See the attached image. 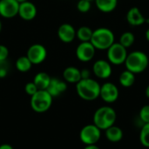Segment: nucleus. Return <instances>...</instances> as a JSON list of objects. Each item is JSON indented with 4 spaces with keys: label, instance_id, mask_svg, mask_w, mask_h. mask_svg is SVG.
<instances>
[{
    "label": "nucleus",
    "instance_id": "nucleus-20",
    "mask_svg": "<svg viewBox=\"0 0 149 149\" xmlns=\"http://www.w3.org/2000/svg\"><path fill=\"white\" fill-rule=\"evenodd\" d=\"M96 7L104 13H110L113 11L117 5L118 0H94Z\"/></svg>",
    "mask_w": 149,
    "mask_h": 149
},
{
    "label": "nucleus",
    "instance_id": "nucleus-9",
    "mask_svg": "<svg viewBox=\"0 0 149 149\" xmlns=\"http://www.w3.org/2000/svg\"><path fill=\"white\" fill-rule=\"evenodd\" d=\"M120 95L118 87L112 82H107L100 86V97L107 104L114 103Z\"/></svg>",
    "mask_w": 149,
    "mask_h": 149
},
{
    "label": "nucleus",
    "instance_id": "nucleus-18",
    "mask_svg": "<svg viewBox=\"0 0 149 149\" xmlns=\"http://www.w3.org/2000/svg\"><path fill=\"white\" fill-rule=\"evenodd\" d=\"M105 134H106V138L113 142V143H116L119 142L122 140L123 138V131L120 127L113 125L110 127H108L107 129L105 130Z\"/></svg>",
    "mask_w": 149,
    "mask_h": 149
},
{
    "label": "nucleus",
    "instance_id": "nucleus-34",
    "mask_svg": "<svg viewBox=\"0 0 149 149\" xmlns=\"http://www.w3.org/2000/svg\"><path fill=\"white\" fill-rule=\"evenodd\" d=\"M145 36H146V39L148 40L149 42V28L147 30V31H146V34H145Z\"/></svg>",
    "mask_w": 149,
    "mask_h": 149
},
{
    "label": "nucleus",
    "instance_id": "nucleus-26",
    "mask_svg": "<svg viewBox=\"0 0 149 149\" xmlns=\"http://www.w3.org/2000/svg\"><path fill=\"white\" fill-rule=\"evenodd\" d=\"M139 119L144 123H149V105L142 107L139 113Z\"/></svg>",
    "mask_w": 149,
    "mask_h": 149
},
{
    "label": "nucleus",
    "instance_id": "nucleus-1",
    "mask_svg": "<svg viewBox=\"0 0 149 149\" xmlns=\"http://www.w3.org/2000/svg\"><path fill=\"white\" fill-rule=\"evenodd\" d=\"M100 85L92 78L82 79L76 84L78 95L84 100L92 101L100 97Z\"/></svg>",
    "mask_w": 149,
    "mask_h": 149
},
{
    "label": "nucleus",
    "instance_id": "nucleus-35",
    "mask_svg": "<svg viewBox=\"0 0 149 149\" xmlns=\"http://www.w3.org/2000/svg\"><path fill=\"white\" fill-rule=\"evenodd\" d=\"M145 93H146V96H147V97L149 99V85L147 86V88H146V92H145Z\"/></svg>",
    "mask_w": 149,
    "mask_h": 149
},
{
    "label": "nucleus",
    "instance_id": "nucleus-16",
    "mask_svg": "<svg viewBox=\"0 0 149 149\" xmlns=\"http://www.w3.org/2000/svg\"><path fill=\"white\" fill-rule=\"evenodd\" d=\"M127 23L132 26H141L146 22V18L138 7H132L126 16Z\"/></svg>",
    "mask_w": 149,
    "mask_h": 149
},
{
    "label": "nucleus",
    "instance_id": "nucleus-13",
    "mask_svg": "<svg viewBox=\"0 0 149 149\" xmlns=\"http://www.w3.org/2000/svg\"><path fill=\"white\" fill-rule=\"evenodd\" d=\"M17 15L25 21H31L37 16V7L30 1L21 3H19Z\"/></svg>",
    "mask_w": 149,
    "mask_h": 149
},
{
    "label": "nucleus",
    "instance_id": "nucleus-11",
    "mask_svg": "<svg viewBox=\"0 0 149 149\" xmlns=\"http://www.w3.org/2000/svg\"><path fill=\"white\" fill-rule=\"evenodd\" d=\"M19 3L17 0H0V16L12 18L18 14Z\"/></svg>",
    "mask_w": 149,
    "mask_h": 149
},
{
    "label": "nucleus",
    "instance_id": "nucleus-12",
    "mask_svg": "<svg viewBox=\"0 0 149 149\" xmlns=\"http://www.w3.org/2000/svg\"><path fill=\"white\" fill-rule=\"evenodd\" d=\"M93 72L97 78L100 79H107L111 77L113 70L109 61L99 59L94 62L93 65Z\"/></svg>",
    "mask_w": 149,
    "mask_h": 149
},
{
    "label": "nucleus",
    "instance_id": "nucleus-7",
    "mask_svg": "<svg viewBox=\"0 0 149 149\" xmlns=\"http://www.w3.org/2000/svg\"><path fill=\"white\" fill-rule=\"evenodd\" d=\"M127 51L119 42H114L107 49V58L110 64L115 65H120L125 63L127 57Z\"/></svg>",
    "mask_w": 149,
    "mask_h": 149
},
{
    "label": "nucleus",
    "instance_id": "nucleus-2",
    "mask_svg": "<svg viewBox=\"0 0 149 149\" xmlns=\"http://www.w3.org/2000/svg\"><path fill=\"white\" fill-rule=\"evenodd\" d=\"M117 120V113L115 110L109 107L104 106L98 108L93 114V124L101 131L113 126Z\"/></svg>",
    "mask_w": 149,
    "mask_h": 149
},
{
    "label": "nucleus",
    "instance_id": "nucleus-27",
    "mask_svg": "<svg viewBox=\"0 0 149 149\" xmlns=\"http://www.w3.org/2000/svg\"><path fill=\"white\" fill-rule=\"evenodd\" d=\"M77 9L82 13L88 12L91 9V2L88 0H79L77 3Z\"/></svg>",
    "mask_w": 149,
    "mask_h": 149
},
{
    "label": "nucleus",
    "instance_id": "nucleus-17",
    "mask_svg": "<svg viewBox=\"0 0 149 149\" xmlns=\"http://www.w3.org/2000/svg\"><path fill=\"white\" fill-rule=\"evenodd\" d=\"M63 78L65 82L77 84L81 79L80 70L74 66H68L63 72Z\"/></svg>",
    "mask_w": 149,
    "mask_h": 149
},
{
    "label": "nucleus",
    "instance_id": "nucleus-15",
    "mask_svg": "<svg viewBox=\"0 0 149 149\" xmlns=\"http://www.w3.org/2000/svg\"><path fill=\"white\" fill-rule=\"evenodd\" d=\"M66 89H67V85L65 81H63L57 78H52L46 91L52 95V98H55L64 93L66 91Z\"/></svg>",
    "mask_w": 149,
    "mask_h": 149
},
{
    "label": "nucleus",
    "instance_id": "nucleus-10",
    "mask_svg": "<svg viewBox=\"0 0 149 149\" xmlns=\"http://www.w3.org/2000/svg\"><path fill=\"white\" fill-rule=\"evenodd\" d=\"M96 49L91 42H81L76 48V57L79 61L89 62L95 55Z\"/></svg>",
    "mask_w": 149,
    "mask_h": 149
},
{
    "label": "nucleus",
    "instance_id": "nucleus-38",
    "mask_svg": "<svg viewBox=\"0 0 149 149\" xmlns=\"http://www.w3.org/2000/svg\"><path fill=\"white\" fill-rule=\"evenodd\" d=\"M88 1H90V2H92V1H93V0H88Z\"/></svg>",
    "mask_w": 149,
    "mask_h": 149
},
{
    "label": "nucleus",
    "instance_id": "nucleus-37",
    "mask_svg": "<svg viewBox=\"0 0 149 149\" xmlns=\"http://www.w3.org/2000/svg\"><path fill=\"white\" fill-rule=\"evenodd\" d=\"M1 30H2V23L0 21V31H1Z\"/></svg>",
    "mask_w": 149,
    "mask_h": 149
},
{
    "label": "nucleus",
    "instance_id": "nucleus-31",
    "mask_svg": "<svg viewBox=\"0 0 149 149\" xmlns=\"http://www.w3.org/2000/svg\"><path fill=\"white\" fill-rule=\"evenodd\" d=\"M80 74H81V79L91 78V72L88 69H82L80 71Z\"/></svg>",
    "mask_w": 149,
    "mask_h": 149
},
{
    "label": "nucleus",
    "instance_id": "nucleus-24",
    "mask_svg": "<svg viewBox=\"0 0 149 149\" xmlns=\"http://www.w3.org/2000/svg\"><path fill=\"white\" fill-rule=\"evenodd\" d=\"M134 41H135L134 34L131 31H126V32L121 34L119 43L120 45H122L125 48L127 49L134 45Z\"/></svg>",
    "mask_w": 149,
    "mask_h": 149
},
{
    "label": "nucleus",
    "instance_id": "nucleus-8",
    "mask_svg": "<svg viewBox=\"0 0 149 149\" xmlns=\"http://www.w3.org/2000/svg\"><path fill=\"white\" fill-rule=\"evenodd\" d=\"M26 56L32 65H39L45 60L47 51L44 45L40 44H34L29 47Z\"/></svg>",
    "mask_w": 149,
    "mask_h": 149
},
{
    "label": "nucleus",
    "instance_id": "nucleus-30",
    "mask_svg": "<svg viewBox=\"0 0 149 149\" xmlns=\"http://www.w3.org/2000/svg\"><path fill=\"white\" fill-rule=\"evenodd\" d=\"M7 73H8V67L6 65V60L0 61V79L6 77Z\"/></svg>",
    "mask_w": 149,
    "mask_h": 149
},
{
    "label": "nucleus",
    "instance_id": "nucleus-23",
    "mask_svg": "<svg viewBox=\"0 0 149 149\" xmlns=\"http://www.w3.org/2000/svg\"><path fill=\"white\" fill-rule=\"evenodd\" d=\"M32 66L31 62L27 56H21L16 61V68L20 72H26L31 70Z\"/></svg>",
    "mask_w": 149,
    "mask_h": 149
},
{
    "label": "nucleus",
    "instance_id": "nucleus-22",
    "mask_svg": "<svg viewBox=\"0 0 149 149\" xmlns=\"http://www.w3.org/2000/svg\"><path fill=\"white\" fill-rule=\"evenodd\" d=\"M93 31L88 26H81L76 31V37L81 42H90Z\"/></svg>",
    "mask_w": 149,
    "mask_h": 149
},
{
    "label": "nucleus",
    "instance_id": "nucleus-25",
    "mask_svg": "<svg viewBox=\"0 0 149 149\" xmlns=\"http://www.w3.org/2000/svg\"><path fill=\"white\" fill-rule=\"evenodd\" d=\"M140 142L145 148H149V123L144 124L141 128Z\"/></svg>",
    "mask_w": 149,
    "mask_h": 149
},
{
    "label": "nucleus",
    "instance_id": "nucleus-4",
    "mask_svg": "<svg viewBox=\"0 0 149 149\" xmlns=\"http://www.w3.org/2000/svg\"><path fill=\"white\" fill-rule=\"evenodd\" d=\"M115 40L113 32L107 27H100L93 31L90 42L96 50H107Z\"/></svg>",
    "mask_w": 149,
    "mask_h": 149
},
{
    "label": "nucleus",
    "instance_id": "nucleus-14",
    "mask_svg": "<svg viewBox=\"0 0 149 149\" xmlns=\"http://www.w3.org/2000/svg\"><path fill=\"white\" fill-rule=\"evenodd\" d=\"M58 36L63 43L69 44L76 38V30L70 24H63L58 29Z\"/></svg>",
    "mask_w": 149,
    "mask_h": 149
},
{
    "label": "nucleus",
    "instance_id": "nucleus-28",
    "mask_svg": "<svg viewBox=\"0 0 149 149\" xmlns=\"http://www.w3.org/2000/svg\"><path fill=\"white\" fill-rule=\"evenodd\" d=\"M24 91H25V93L30 95V96H32L35 93H37L38 91V87L36 86V85L34 84V82H29L25 85L24 86Z\"/></svg>",
    "mask_w": 149,
    "mask_h": 149
},
{
    "label": "nucleus",
    "instance_id": "nucleus-36",
    "mask_svg": "<svg viewBox=\"0 0 149 149\" xmlns=\"http://www.w3.org/2000/svg\"><path fill=\"white\" fill-rule=\"evenodd\" d=\"M19 3H24V2H26V1H28V0H17Z\"/></svg>",
    "mask_w": 149,
    "mask_h": 149
},
{
    "label": "nucleus",
    "instance_id": "nucleus-29",
    "mask_svg": "<svg viewBox=\"0 0 149 149\" xmlns=\"http://www.w3.org/2000/svg\"><path fill=\"white\" fill-rule=\"evenodd\" d=\"M8 56H9V50H8V48L5 45H0V61L7 60Z\"/></svg>",
    "mask_w": 149,
    "mask_h": 149
},
{
    "label": "nucleus",
    "instance_id": "nucleus-3",
    "mask_svg": "<svg viewBox=\"0 0 149 149\" xmlns=\"http://www.w3.org/2000/svg\"><path fill=\"white\" fill-rule=\"evenodd\" d=\"M124 64L127 70L134 74H139L145 72L148 67V56L141 51H134L127 54Z\"/></svg>",
    "mask_w": 149,
    "mask_h": 149
},
{
    "label": "nucleus",
    "instance_id": "nucleus-5",
    "mask_svg": "<svg viewBox=\"0 0 149 149\" xmlns=\"http://www.w3.org/2000/svg\"><path fill=\"white\" fill-rule=\"evenodd\" d=\"M52 99L46 90H38L31 96V107L36 113H45L51 108Z\"/></svg>",
    "mask_w": 149,
    "mask_h": 149
},
{
    "label": "nucleus",
    "instance_id": "nucleus-6",
    "mask_svg": "<svg viewBox=\"0 0 149 149\" xmlns=\"http://www.w3.org/2000/svg\"><path fill=\"white\" fill-rule=\"evenodd\" d=\"M101 137V130L94 124L85 126L79 133V139L86 146L96 145Z\"/></svg>",
    "mask_w": 149,
    "mask_h": 149
},
{
    "label": "nucleus",
    "instance_id": "nucleus-21",
    "mask_svg": "<svg viewBox=\"0 0 149 149\" xmlns=\"http://www.w3.org/2000/svg\"><path fill=\"white\" fill-rule=\"evenodd\" d=\"M119 82L123 87H131L135 82V74L128 70H125L120 75Z\"/></svg>",
    "mask_w": 149,
    "mask_h": 149
},
{
    "label": "nucleus",
    "instance_id": "nucleus-32",
    "mask_svg": "<svg viewBox=\"0 0 149 149\" xmlns=\"http://www.w3.org/2000/svg\"><path fill=\"white\" fill-rule=\"evenodd\" d=\"M0 149H14V148H12V146H11V145L5 143V144H2V145H0Z\"/></svg>",
    "mask_w": 149,
    "mask_h": 149
},
{
    "label": "nucleus",
    "instance_id": "nucleus-33",
    "mask_svg": "<svg viewBox=\"0 0 149 149\" xmlns=\"http://www.w3.org/2000/svg\"><path fill=\"white\" fill-rule=\"evenodd\" d=\"M84 149H100L97 145H88L86 146V148Z\"/></svg>",
    "mask_w": 149,
    "mask_h": 149
},
{
    "label": "nucleus",
    "instance_id": "nucleus-19",
    "mask_svg": "<svg viewBox=\"0 0 149 149\" xmlns=\"http://www.w3.org/2000/svg\"><path fill=\"white\" fill-rule=\"evenodd\" d=\"M51 79L52 78L48 73L45 72H40L35 75L33 79V82L38 90H46L51 82Z\"/></svg>",
    "mask_w": 149,
    "mask_h": 149
}]
</instances>
